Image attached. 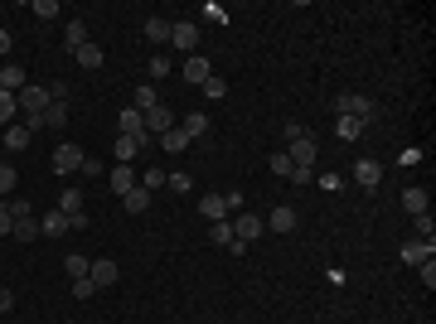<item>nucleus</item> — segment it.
Segmentation results:
<instances>
[{"instance_id": "25", "label": "nucleus", "mask_w": 436, "mask_h": 324, "mask_svg": "<svg viewBox=\"0 0 436 324\" xmlns=\"http://www.w3.org/2000/svg\"><path fill=\"white\" fill-rule=\"evenodd\" d=\"M209 242L233 252V242H238V238H233V223H214V228H209Z\"/></svg>"}, {"instance_id": "36", "label": "nucleus", "mask_w": 436, "mask_h": 324, "mask_svg": "<svg viewBox=\"0 0 436 324\" xmlns=\"http://www.w3.org/2000/svg\"><path fill=\"white\" fill-rule=\"evenodd\" d=\"M15 184H20L15 164H0V194H15Z\"/></svg>"}, {"instance_id": "33", "label": "nucleus", "mask_w": 436, "mask_h": 324, "mask_svg": "<svg viewBox=\"0 0 436 324\" xmlns=\"http://www.w3.org/2000/svg\"><path fill=\"white\" fill-rule=\"evenodd\" d=\"M170 73H175V63L165 54H151V78H170Z\"/></svg>"}, {"instance_id": "45", "label": "nucleus", "mask_w": 436, "mask_h": 324, "mask_svg": "<svg viewBox=\"0 0 436 324\" xmlns=\"http://www.w3.org/2000/svg\"><path fill=\"white\" fill-rule=\"evenodd\" d=\"M223 208H228V213H238V208H243V194L228 189V194H223Z\"/></svg>"}, {"instance_id": "46", "label": "nucleus", "mask_w": 436, "mask_h": 324, "mask_svg": "<svg viewBox=\"0 0 436 324\" xmlns=\"http://www.w3.org/2000/svg\"><path fill=\"white\" fill-rule=\"evenodd\" d=\"M10 310H15V296H10V291L0 286V315H10Z\"/></svg>"}, {"instance_id": "35", "label": "nucleus", "mask_w": 436, "mask_h": 324, "mask_svg": "<svg viewBox=\"0 0 436 324\" xmlns=\"http://www.w3.org/2000/svg\"><path fill=\"white\" fill-rule=\"evenodd\" d=\"M165 189H175V194H190V174H185V169L165 174Z\"/></svg>"}, {"instance_id": "21", "label": "nucleus", "mask_w": 436, "mask_h": 324, "mask_svg": "<svg viewBox=\"0 0 436 324\" xmlns=\"http://www.w3.org/2000/svg\"><path fill=\"white\" fill-rule=\"evenodd\" d=\"M364 131H369V126H364L359 116H339V121H334V135H339V140H359Z\"/></svg>"}, {"instance_id": "30", "label": "nucleus", "mask_w": 436, "mask_h": 324, "mask_svg": "<svg viewBox=\"0 0 436 324\" xmlns=\"http://www.w3.org/2000/svg\"><path fill=\"white\" fill-rule=\"evenodd\" d=\"M160 145H165V150H170V155H180V150L190 145V135H185V131H175V126H170V131L160 135Z\"/></svg>"}, {"instance_id": "16", "label": "nucleus", "mask_w": 436, "mask_h": 324, "mask_svg": "<svg viewBox=\"0 0 436 324\" xmlns=\"http://www.w3.org/2000/svg\"><path fill=\"white\" fill-rule=\"evenodd\" d=\"M272 233H296V208L291 203H272Z\"/></svg>"}, {"instance_id": "19", "label": "nucleus", "mask_w": 436, "mask_h": 324, "mask_svg": "<svg viewBox=\"0 0 436 324\" xmlns=\"http://www.w3.org/2000/svg\"><path fill=\"white\" fill-rule=\"evenodd\" d=\"M199 213L209 218V223H223V218H228V208H223V194H204V199H199Z\"/></svg>"}, {"instance_id": "42", "label": "nucleus", "mask_w": 436, "mask_h": 324, "mask_svg": "<svg viewBox=\"0 0 436 324\" xmlns=\"http://www.w3.org/2000/svg\"><path fill=\"white\" fill-rule=\"evenodd\" d=\"M291 169H296V164L286 160V150H281V155H272V174H286V179H291Z\"/></svg>"}, {"instance_id": "5", "label": "nucleus", "mask_w": 436, "mask_h": 324, "mask_svg": "<svg viewBox=\"0 0 436 324\" xmlns=\"http://www.w3.org/2000/svg\"><path fill=\"white\" fill-rule=\"evenodd\" d=\"M141 116H146V135H151V140H156V135H165L170 126H175V111L165 107V102H160V107H151V111H141Z\"/></svg>"}, {"instance_id": "32", "label": "nucleus", "mask_w": 436, "mask_h": 324, "mask_svg": "<svg viewBox=\"0 0 436 324\" xmlns=\"http://www.w3.org/2000/svg\"><path fill=\"white\" fill-rule=\"evenodd\" d=\"M5 213L20 223V218H34V203H29V199H10V203H5Z\"/></svg>"}, {"instance_id": "13", "label": "nucleus", "mask_w": 436, "mask_h": 324, "mask_svg": "<svg viewBox=\"0 0 436 324\" xmlns=\"http://www.w3.org/2000/svg\"><path fill=\"white\" fill-rule=\"evenodd\" d=\"M151 140L146 135H116V164H126V160H136L141 150H146Z\"/></svg>"}, {"instance_id": "40", "label": "nucleus", "mask_w": 436, "mask_h": 324, "mask_svg": "<svg viewBox=\"0 0 436 324\" xmlns=\"http://www.w3.org/2000/svg\"><path fill=\"white\" fill-rule=\"evenodd\" d=\"M73 296H78V300L97 296V286H92V276H78V281H73Z\"/></svg>"}, {"instance_id": "44", "label": "nucleus", "mask_w": 436, "mask_h": 324, "mask_svg": "<svg viewBox=\"0 0 436 324\" xmlns=\"http://www.w3.org/2000/svg\"><path fill=\"white\" fill-rule=\"evenodd\" d=\"M78 174H87V179H97V174H107V164H102V160H82V169H78Z\"/></svg>"}, {"instance_id": "6", "label": "nucleus", "mask_w": 436, "mask_h": 324, "mask_svg": "<svg viewBox=\"0 0 436 324\" xmlns=\"http://www.w3.org/2000/svg\"><path fill=\"white\" fill-rule=\"evenodd\" d=\"M436 257V238L427 242V238H412V242H403V262L408 267H422V262H432Z\"/></svg>"}, {"instance_id": "41", "label": "nucleus", "mask_w": 436, "mask_h": 324, "mask_svg": "<svg viewBox=\"0 0 436 324\" xmlns=\"http://www.w3.org/2000/svg\"><path fill=\"white\" fill-rule=\"evenodd\" d=\"M34 15H39V20H54V15H58V0H34Z\"/></svg>"}, {"instance_id": "1", "label": "nucleus", "mask_w": 436, "mask_h": 324, "mask_svg": "<svg viewBox=\"0 0 436 324\" xmlns=\"http://www.w3.org/2000/svg\"><path fill=\"white\" fill-rule=\"evenodd\" d=\"M329 107H334V116H359L364 126H374V121L383 116V107L374 102V97H364V92H339Z\"/></svg>"}, {"instance_id": "7", "label": "nucleus", "mask_w": 436, "mask_h": 324, "mask_svg": "<svg viewBox=\"0 0 436 324\" xmlns=\"http://www.w3.org/2000/svg\"><path fill=\"white\" fill-rule=\"evenodd\" d=\"M262 228H267V223H262L257 213H238V218H233V238H238V242H257Z\"/></svg>"}, {"instance_id": "15", "label": "nucleus", "mask_w": 436, "mask_h": 324, "mask_svg": "<svg viewBox=\"0 0 436 324\" xmlns=\"http://www.w3.org/2000/svg\"><path fill=\"white\" fill-rule=\"evenodd\" d=\"M29 140H34V131H29L25 121H15V126H5V145L20 155V150H29Z\"/></svg>"}, {"instance_id": "47", "label": "nucleus", "mask_w": 436, "mask_h": 324, "mask_svg": "<svg viewBox=\"0 0 436 324\" xmlns=\"http://www.w3.org/2000/svg\"><path fill=\"white\" fill-rule=\"evenodd\" d=\"M10 228H15V218H10L5 208H0V238H10Z\"/></svg>"}, {"instance_id": "37", "label": "nucleus", "mask_w": 436, "mask_h": 324, "mask_svg": "<svg viewBox=\"0 0 436 324\" xmlns=\"http://www.w3.org/2000/svg\"><path fill=\"white\" fill-rule=\"evenodd\" d=\"M136 184H141V189H151V194H156V189L165 184V169H146V174H141Z\"/></svg>"}, {"instance_id": "8", "label": "nucleus", "mask_w": 436, "mask_h": 324, "mask_svg": "<svg viewBox=\"0 0 436 324\" xmlns=\"http://www.w3.org/2000/svg\"><path fill=\"white\" fill-rule=\"evenodd\" d=\"M82 160H87V155H82L78 145H58V150H54V169H58V174H78Z\"/></svg>"}, {"instance_id": "26", "label": "nucleus", "mask_w": 436, "mask_h": 324, "mask_svg": "<svg viewBox=\"0 0 436 324\" xmlns=\"http://www.w3.org/2000/svg\"><path fill=\"white\" fill-rule=\"evenodd\" d=\"M146 39H151V44H165V39H170V20L151 15V20H146Z\"/></svg>"}, {"instance_id": "23", "label": "nucleus", "mask_w": 436, "mask_h": 324, "mask_svg": "<svg viewBox=\"0 0 436 324\" xmlns=\"http://www.w3.org/2000/svg\"><path fill=\"white\" fill-rule=\"evenodd\" d=\"M15 116H20V102H15V92H0V131H5V126H15Z\"/></svg>"}, {"instance_id": "14", "label": "nucleus", "mask_w": 436, "mask_h": 324, "mask_svg": "<svg viewBox=\"0 0 436 324\" xmlns=\"http://www.w3.org/2000/svg\"><path fill=\"white\" fill-rule=\"evenodd\" d=\"M29 82H25V68L20 63H5L0 68V92H25Z\"/></svg>"}, {"instance_id": "11", "label": "nucleus", "mask_w": 436, "mask_h": 324, "mask_svg": "<svg viewBox=\"0 0 436 324\" xmlns=\"http://www.w3.org/2000/svg\"><path fill=\"white\" fill-rule=\"evenodd\" d=\"M107 184H111L116 199H121V194H131V189H136V169H131V164H116V169H107Z\"/></svg>"}, {"instance_id": "4", "label": "nucleus", "mask_w": 436, "mask_h": 324, "mask_svg": "<svg viewBox=\"0 0 436 324\" xmlns=\"http://www.w3.org/2000/svg\"><path fill=\"white\" fill-rule=\"evenodd\" d=\"M209 78H214V63H209L204 54H190V58H185V82H190V87H204Z\"/></svg>"}, {"instance_id": "48", "label": "nucleus", "mask_w": 436, "mask_h": 324, "mask_svg": "<svg viewBox=\"0 0 436 324\" xmlns=\"http://www.w3.org/2000/svg\"><path fill=\"white\" fill-rule=\"evenodd\" d=\"M0 54H10V29L0 25Z\"/></svg>"}, {"instance_id": "29", "label": "nucleus", "mask_w": 436, "mask_h": 324, "mask_svg": "<svg viewBox=\"0 0 436 324\" xmlns=\"http://www.w3.org/2000/svg\"><path fill=\"white\" fill-rule=\"evenodd\" d=\"M180 131L190 135V140H199V135L209 131V116H204V111H190V121H185V126H180Z\"/></svg>"}, {"instance_id": "38", "label": "nucleus", "mask_w": 436, "mask_h": 324, "mask_svg": "<svg viewBox=\"0 0 436 324\" xmlns=\"http://www.w3.org/2000/svg\"><path fill=\"white\" fill-rule=\"evenodd\" d=\"M412 223H417V238H427V242L436 238V223H432V213H417Z\"/></svg>"}, {"instance_id": "10", "label": "nucleus", "mask_w": 436, "mask_h": 324, "mask_svg": "<svg viewBox=\"0 0 436 324\" xmlns=\"http://www.w3.org/2000/svg\"><path fill=\"white\" fill-rule=\"evenodd\" d=\"M170 44L180 49V54H194V44H199V29L190 20H180V25H170Z\"/></svg>"}, {"instance_id": "27", "label": "nucleus", "mask_w": 436, "mask_h": 324, "mask_svg": "<svg viewBox=\"0 0 436 324\" xmlns=\"http://www.w3.org/2000/svg\"><path fill=\"white\" fill-rule=\"evenodd\" d=\"M10 238H15V242H34V238H39V223H34V218H20V223L10 228Z\"/></svg>"}, {"instance_id": "31", "label": "nucleus", "mask_w": 436, "mask_h": 324, "mask_svg": "<svg viewBox=\"0 0 436 324\" xmlns=\"http://www.w3.org/2000/svg\"><path fill=\"white\" fill-rule=\"evenodd\" d=\"M199 92H204V97H209V102H218V97H228V82H223V78H218V73H214V78L204 82V87H199Z\"/></svg>"}, {"instance_id": "24", "label": "nucleus", "mask_w": 436, "mask_h": 324, "mask_svg": "<svg viewBox=\"0 0 436 324\" xmlns=\"http://www.w3.org/2000/svg\"><path fill=\"white\" fill-rule=\"evenodd\" d=\"M131 107H136V111H151V107H160V97H156V87H151V82L131 92Z\"/></svg>"}, {"instance_id": "28", "label": "nucleus", "mask_w": 436, "mask_h": 324, "mask_svg": "<svg viewBox=\"0 0 436 324\" xmlns=\"http://www.w3.org/2000/svg\"><path fill=\"white\" fill-rule=\"evenodd\" d=\"M73 54H78V63H82V68H102V49H97L92 39H87L82 49H73Z\"/></svg>"}, {"instance_id": "39", "label": "nucleus", "mask_w": 436, "mask_h": 324, "mask_svg": "<svg viewBox=\"0 0 436 324\" xmlns=\"http://www.w3.org/2000/svg\"><path fill=\"white\" fill-rule=\"evenodd\" d=\"M63 267H68V276H73V281H78V276H87V267H92V262H87V257H78V252H73V257H68Z\"/></svg>"}, {"instance_id": "18", "label": "nucleus", "mask_w": 436, "mask_h": 324, "mask_svg": "<svg viewBox=\"0 0 436 324\" xmlns=\"http://www.w3.org/2000/svg\"><path fill=\"white\" fill-rule=\"evenodd\" d=\"M39 233H44V238H63V233H68V218L58 213V208H49V213L39 218Z\"/></svg>"}, {"instance_id": "9", "label": "nucleus", "mask_w": 436, "mask_h": 324, "mask_svg": "<svg viewBox=\"0 0 436 324\" xmlns=\"http://www.w3.org/2000/svg\"><path fill=\"white\" fill-rule=\"evenodd\" d=\"M63 126H68V102H54V107L44 111V116H39L29 131H63Z\"/></svg>"}, {"instance_id": "3", "label": "nucleus", "mask_w": 436, "mask_h": 324, "mask_svg": "<svg viewBox=\"0 0 436 324\" xmlns=\"http://www.w3.org/2000/svg\"><path fill=\"white\" fill-rule=\"evenodd\" d=\"M354 184H359V189H378V184H383V164L374 160V155H364V160L354 164Z\"/></svg>"}, {"instance_id": "2", "label": "nucleus", "mask_w": 436, "mask_h": 324, "mask_svg": "<svg viewBox=\"0 0 436 324\" xmlns=\"http://www.w3.org/2000/svg\"><path fill=\"white\" fill-rule=\"evenodd\" d=\"M315 155H320V145H315V140H310L305 131L286 140V160L296 164V169H315Z\"/></svg>"}, {"instance_id": "22", "label": "nucleus", "mask_w": 436, "mask_h": 324, "mask_svg": "<svg viewBox=\"0 0 436 324\" xmlns=\"http://www.w3.org/2000/svg\"><path fill=\"white\" fill-rule=\"evenodd\" d=\"M87 276H92V286H111L116 281V262H92Z\"/></svg>"}, {"instance_id": "17", "label": "nucleus", "mask_w": 436, "mask_h": 324, "mask_svg": "<svg viewBox=\"0 0 436 324\" xmlns=\"http://www.w3.org/2000/svg\"><path fill=\"white\" fill-rule=\"evenodd\" d=\"M403 208H408L412 218H417V213H427V208H432V199H427V189H417V184H408V189H403Z\"/></svg>"}, {"instance_id": "20", "label": "nucleus", "mask_w": 436, "mask_h": 324, "mask_svg": "<svg viewBox=\"0 0 436 324\" xmlns=\"http://www.w3.org/2000/svg\"><path fill=\"white\" fill-rule=\"evenodd\" d=\"M121 208H126V213H146V208H151V189H131V194H121Z\"/></svg>"}, {"instance_id": "12", "label": "nucleus", "mask_w": 436, "mask_h": 324, "mask_svg": "<svg viewBox=\"0 0 436 324\" xmlns=\"http://www.w3.org/2000/svg\"><path fill=\"white\" fill-rule=\"evenodd\" d=\"M116 135H146V116H141L136 107H126L116 116ZM146 140H151V135H146Z\"/></svg>"}, {"instance_id": "43", "label": "nucleus", "mask_w": 436, "mask_h": 324, "mask_svg": "<svg viewBox=\"0 0 436 324\" xmlns=\"http://www.w3.org/2000/svg\"><path fill=\"white\" fill-rule=\"evenodd\" d=\"M422 286L436 291V257H432V262H422Z\"/></svg>"}, {"instance_id": "34", "label": "nucleus", "mask_w": 436, "mask_h": 324, "mask_svg": "<svg viewBox=\"0 0 436 324\" xmlns=\"http://www.w3.org/2000/svg\"><path fill=\"white\" fill-rule=\"evenodd\" d=\"M82 44H87V25L73 20V25H68V49H82Z\"/></svg>"}]
</instances>
